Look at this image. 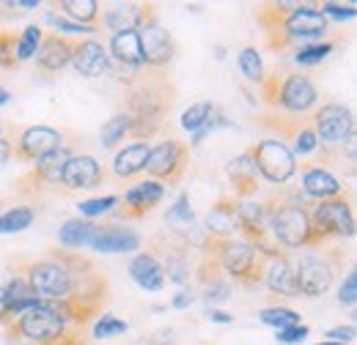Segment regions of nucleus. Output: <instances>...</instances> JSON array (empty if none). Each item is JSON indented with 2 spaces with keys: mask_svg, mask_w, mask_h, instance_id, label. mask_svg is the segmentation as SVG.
<instances>
[{
  "mask_svg": "<svg viewBox=\"0 0 357 345\" xmlns=\"http://www.w3.org/2000/svg\"><path fill=\"white\" fill-rule=\"evenodd\" d=\"M245 154L250 157V162H253V168L259 170V175H261L264 181H269V184L283 186V184H289L291 175L297 172V159H294V154H291L283 143H278V140H272V137L256 143V145L248 148Z\"/></svg>",
  "mask_w": 357,
  "mask_h": 345,
  "instance_id": "f8f14e48",
  "label": "nucleus"
},
{
  "mask_svg": "<svg viewBox=\"0 0 357 345\" xmlns=\"http://www.w3.org/2000/svg\"><path fill=\"white\" fill-rule=\"evenodd\" d=\"M17 39L20 33L14 31H0V69H17Z\"/></svg>",
  "mask_w": 357,
  "mask_h": 345,
  "instance_id": "a19ab883",
  "label": "nucleus"
},
{
  "mask_svg": "<svg viewBox=\"0 0 357 345\" xmlns=\"http://www.w3.org/2000/svg\"><path fill=\"white\" fill-rule=\"evenodd\" d=\"M72 49L75 42L66 39V36H58V33H47L42 36V44L36 49V69L42 74H58L63 72L69 63H72Z\"/></svg>",
  "mask_w": 357,
  "mask_h": 345,
  "instance_id": "412c9836",
  "label": "nucleus"
},
{
  "mask_svg": "<svg viewBox=\"0 0 357 345\" xmlns=\"http://www.w3.org/2000/svg\"><path fill=\"white\" fill-rule=\"evenodd\" d=\"M3 294H6V310H8V318H14V315H20V312L33 310V307H39V304H42L39 294L31 288V282H28L20 271H14V277L8 280V285H3Z\"/></svg>",
  "mask_w": 357,
  "mask_h": 345,
  "instance_id": "a878e982",
  "label": "nucleus"
},
{
  "mask_svg": "<svg viewBox=\"0 0 357 345\" xmlns=\"http://www.w3.org/2000/svg\"><path fill=\"white\" fill-rule=\"evenodd\" d=\"M206 318H209L212 323H234V315H228V312H223V310H218V307H209Z\"/></svg>",
  "mask_w": 357,
  "mask_h": 345,
  "instance_id": "864d4df0",
  "label": "nucleus"
},
{
  "mask_svg": "<svg viewBox=\"0 0 357 345\" xmlns=\"http://www.w3.org/2000/svg\"><path fill=\"white\" fill-rule=\"evenodd\" d=\"M256 22L267 36V47L275 52L305 47L327 33V19L319 6L305 3H264L256 8Z\"/></svg>",
  "mask_w": 357,
  "mask_h": 345,
  "instance_id": "f03ea898",
  "label": "nucleus"
},
{
  "mask_svg": "<svg viewBox=\"0 0 357 345\" xmlns=\"http://www.w3.org/2000/svg\"><path fill=\"white\" fill-rule=\"evenodd\" d=\"M3 131H6V124H3V118H0V140H3Z\"/></svg>",
  "mask_w": 357,
  "mask_h": 345,
  "instance_id": "13d9d810",
  "label": "nucleus"
},
{
  "mask_svg": "<svg viewBox=\"0 0 357 345\" xmlns=\"http://www.w3.org/2000/svg\"><path fill=\"white\" fill-rule=\"evenodd\" d=\"M316 250L324 247L327 239H352L355 236V211L352 195H338L330 200H319L308 209Z\"/></svg>",
  "mask_w": 357,
  "mask_h": 345,
  "instance_id": "423d86ee",
  "label": "nucleus"
},
{
  "mask_svg": "<svg viewBox=\"0 0 357 345\" xmlns=\"http://www.w3.org/2000/svg\"><path fill=\"white\" fill-rule=\"evenodd\" d=\"M58 8L75 19V25H86V28H93L96 17H99V3L96 0H61Z\"/></svg>",
  "mask_w": 357,
  "mask_h": 345,
  "instance_id": "2f4dec72",
  "label": "nucleus"
},
{
  "mask_svg": "<svg viewBox=\"0 0 357 345\" xmlns=\"http://www.w3.org/2000/svg\"><path fill=\"white\" fill-rule=\"evenodd\" d=\"M130 277L143 291H151V294L162 291V285H165L162 266H160V260L154 258L151 252H140V255H135L130 260Z\"/></svg>",
  "mask_w": 357,
  "mask_h": 345,
  "instance_id": "bb28decb",
  "label": "nucleus"
},
{
  "mask_svg": "<svg viewBox=\"0 0 357 345\" xmlns=\"http://www.w3.org/2000/svg\"><path fill=\"white\" fill-rule=\"evenodd\" d=\"M259 93H261V102L272 107V113H286V115H308L311 110H316V102H319L316 86L300 72L264 74Z\"/></svg>",
  "mask_w": 357,
  "mask_h": 345,
  "instance_id": "20e7f679",
  "label": "nucleus"
},
{
  "mask_svg": "<svg viewBox=\"0 0 357 345\" xmlns=\"http://www.w3.org/2000/svg\"><path fill=\"white\" fill-rule=\"evenodd\" d=\"M63 145V131L52 127H28L11 140V157L17 162H39L50 151Z\"/></svg>",
  "mask_w": 357,
  "mask_h": 345,
  "instance_id": "2eb2a0df",
  "label": "nucleus"
},
{
  "mask_svg": "<svg viewBox=\"0 0 357 345\" xmlns=\"http://www.w3.org/2000/svg\"><path fill=\"white\" fill-rule=\"evenodd\" d=\"M311 124L319 137V145L338 148L349 134H355V113L344 104H324L313 110Z\"/></svg>",
  "mask_w": 357,
  "mask_h": 345,
  "instance_id": "4468645a",
  "label": "nucleus"
},
{
  "mask_svg": "<svg viewBox=\"0 0 357 345\" xmlns=\"http://www.w3.org/2000/svg\"><path fill=\"white\" fill-rule=\"evenodd\" d=\"M130 127H132V121H130V115L127 113H119V115H113L105 127H102V145L105 148H113V145H119L127 134H130Z\"/></svg>",
  "mask_w": 357,
  "mask_h": 345,
  "instance_id": "e433bc0d",
  "label": "nucleus"
},
{
  "mask_svg": "<svg viewBox=\"0 0 357 345\" xmlns=\"http://www.w3.org/2000/svg\"><path fill=\"white\" fill-rule=\"evenodd\" d=\"M107 63H110V55H107V47L96 39H77L75 49H72V66L80 77H99L107 72Z\"/></svg>",
  "mask_w": 357,
  "mask_h": 345,
  "instance_id": "5701e85b",
  "label": "nucleus"
},
{
  "mask_svg": "<svg viewBox=\"0 0 357 345\" xmlns=\"http://www.w3.org/2000/svg\"><path fill=\"white\" fill-rule=\"evenodd\" d=\"M259 318H261V323L272 326L275 332L289 329V326H300V312H294L289 307H264L259 312Z\"/></svg>",
  "mask_w": 357,
  "mask_h": 345,
  "instance_id": "f704fd0d",
  "label": "nucleus"
},
{
  "mask_svg": "<svg viewBox=\"0 0 357 345\" xmlns=\"http://www.w3.org/2000/svg\"><path fill=\"white\" fill-rule=\"evenodd\" d=\"M261 285L269 294L280 296V299H297V285H294V263L289 255H278L267 258L264 263V274H261Z\"/></svg>",
  "mask_w": 357,
  "mask_h": 345,
  "instance_id": "b1692460",
  "label": "nucleus"
},
{
  "mask_svg": "<svg viewBox=\"0 0 357 345\" xmlns=\"http://www.w3.org/2000/svg\"><path fill=\"white\" fill-rule=\"evenodd\" d=\"M201 299L209 304V307H218L231 299V280H218L212 285H204L201 288Z\"/></svg>",
  "mask_w": 357,
  "mask_h": 345,
  "instance_id": "37998d69",
  "label": "nucleus"
},
{
  "mask_svg": "<svg viewBox=\"0 0 357 345\" xmlns=\"http://www.w3.org/2000/svg\"><path fill=\"white\" fill-rule=\"evenodd\" d=\"M319 11L324 14V19H327V17H333V19H355V14H357V8L352 3H349V6H341V3H321Z\"/></svg>",
  "mask_w": 357,
  "mask_h": 345,
  "instance_id": "de8ad7c7",
  "label": "nucleus"
},
{
  "mask_svg": "<svg viewBox=\"0 0 357 345\" xmlns=\"http://www.w3.org/2000/svg\"><path fill=\"white\" fill-rule=\"evenodd\" d=\"M272 236L283 250H303V247L316 250L308 209H303V206L278 203L275 216H272Z\"/></svg>",
  "mask_w": 357,
  "mask_h": 345,
  "instance_id": "9b49d317",
  "label": "nucleus"
},
{
  "mask_svg": "<svg viewBox=\"0 0 357 345\" xmlns=\"http://www.w3.org/2000/svg\"><path fill=\"white\" fill-rule=\"evenodd\" d=\"M327 340L349 345L352 340H355V326H352V323H349V326H335V329H330V332H327Z\"/></svg>",
  "mask_w": 357,
  "mask_h": 345,
  "instance_id": "3c124183",
  "label": "nucleus"
},
{
  "mask_svg": "<svg viewBox=\"0 0 357 345\" xmlns=\"http://www.w3.org/2000/svg\"><path fill=\"white\" fill-rule=\"evenodd\" d=\"M347 252L344 250H321V252H308L305 258L294 266V285H297V296H324L333 282L335 274L344 268Z\"/></svg>",
  "mask_w": 357,
  "mask_h": 345,
  "instance_id": "39448f33",
  "label": "nucleus"
},
{
  "mask_svg": "<svg viewBox=\"0 0 357 345\" xmlns=\"http://www.w3.org/2000/svg\"><path fill=\"white\" fill-rule=\"evenodd\" d=\"M107 55L116 63H124V66H132V69H143V52H140V42H137L135 31L113 33L110 44H107Z\"/></svg>",
  "mask_w": 357,
  "mask_h": 345,
  "instance_id": "c85d7f7f",
  "label": "nucleus"
},
{
  "mask_svg": "<svg viewBox=\"0 0 357 345\" xmlns=\"http://www.w3.org/2000/svg\"><path fill=\"white\" fill-rule=\"evenodd\" d=\"M96 227H99V225H93L89 219H80V216H77V219H69V222L61 225L58 239H61L63 250H83V247H89L91 241H93Z\"/></svg>",
  "mask_w": 357,
  "mask_h": 345,
  "instance_id": "c756f323",
  "label": "nucleus"
},
{
  "mask_svg": "<svg viewBox=\"0 0 357 345\" xmlns=\"http://www.w3.org/2000/svg\"><path fill=\"white\" fill-rule=\"evenodd\" d=\"M42 28L39 25H28L22 33H20V39H17V61L22 63V61H31L33 55H36V49H39V44H42Z\"/></svg>",
  "mask_w": 357,
  "mask_h": 345,
  "instance_id": "ea45409f",
  "label": "nucleus"
},
{
  "mask_svg": "<svg viewBox=\"0 0 357 345\" xmlns=\"http://www.w3.org/2000/svg\"><path fill=\"white\" fill-rule=\"evenodd\" d=\"M45 345H91L83 335V329H66V335H61L58 340H50Z\"/></svg>",
  "mask_w": 357,
  "mask_h": 345,
  "instance_id": "8fccbe9b",
  "label": "nucleus"
},
{
  "mask_svg": "<svg viewBox=\"0 0 357 345\" xmlns=\"http://www.w3.org/2000/svg\"><path fill=\"white\" fill-rule=\"evenodd\" d=\"M225 175L231 181V192L236 200H250L256 198V192L261 189V175L253 168L250 157L248 154H239L234 157L228 165H225Z\"/></svg>",
  "mask_w": 357,
  "mask_h": 345,
  "instance_id": "393cba45",
  "label": "nucleus"
},
{
  "mask_svg": "<svg viewBox=\"0 0 357 345\" xmlns=\"http://www.w3.org/2000/svg\"><path fill=\"white\" fill-rule=\"evenodd\" d=\"M206 258H212L228 280L239 282L242 288L248 291H256L261 288V274H264V263L267 258L259 255L248 241L242 239H212V236H204L201 247H198Z\"/></svg>",
  "mask_w": 357,
  "mask_h": 345,
  "instance_id": "7ed1b4c3",
  "label": "nucleus"
},
{
  "mask_svg": "<svg viewBox=\"0 0 357 345\" xmlns=\"http://www.w3.org/2000/svg\"><path fill=\"white\" fill-rule=\"evenodd\" d=\"M330 52H333V42L305 44V47H297V49H294V63H297V66H316V63H321Z\"/></svg>",
  "mask_w": 357,
  "mask_h": 345,
  "instance_id": "4c0bfd02",
  "label": "nucleus"
},
{
  "mask_svg": "<svg viewBox=\"0 0 357 345\" xmlns=\"http://www.w3.org/2000/svg\"><path fill=\"white\" fill-rule=\"evenodd\" d=\"M140 11L143 6L137 3H124V6H113L105 11L102 17V25L113 33H121V31H135L137 28V19H140Z\"/></svg>",
  "mask_w": 357,
  "mask_h": 345,
  "instance_id": "7c9ffc66",
  "label": "nucleus"
},
{
  "mask_svg": "<svg viewBox=\"0 0 357 345\" xmlns=\"http://www.w3.org/2000/svg\"><path fill=\"white\" fill-rule=\"evenodd\" d=\"M146 252H151L154 258L160 260L162 274L171 282H176V285H187L190 282V277H192V263H190L192 247L184 239H178L176 233H171V230L154 233L149 247H146Z\"/></svg>",
  "mask_w": 357,
  "mask_h": 345,
  "instance_id": "9d476101",
  "label": "nucleus"
},
{
  "mask_svg": "<svg viewBox=\"0 0 357 345\" xmlns=\"http://www.w3.org/2000/svg\"><path fill=\"white\" fill-rule=\"evenodd\" d=\"M66 329H72V326H66L55 312H50L42 304L3 321V332H6L8 343L45 345L50 340H58L61 335H66Z\"/></svg>",
  "mask_w": 357,
  "mask_h": 345,
  "instance_id": "0eeeda50",
  "label": "nucleus"
},
{
  "mask_svg": "<svg viewBox=\"0 0 357 345\" xmlns=\"http://www.w3.org/2000/svg\"><path fill=\"white\" fill-rule=\"evenodd\" d=\"M33 219H36V209L31 206L8 209L6 214H0V233H22L33 225Z\"/></svg>",
  "mask_w": 357,
  "mask_h": 345,
  "instance_id": "473e14b6",
  "label": "nucleus"
},
{
  "mask_svg": "<svg viewBox=\"0 0 357 345\" xmlns=\"http://www.w3.org/2000/svg\"><path fill=\"white\" fill-rule=\"evenodd\" d=\"M316 345H344V343H333V340H327V343H316Z\"/></svg>",
  "mask_w": 357,
  "mask_h": 345,
  "instance_id": "bf43d9fd",
  "label": "nucleus"
},
{
  "mask_svg": "<svg viewBox=\"0 0 357 345\" xmlns=\"http://www.w3.org/2000/svg\"><path fill=\"white\" fill-rule=\"evenodd\" d=\"M206 236L212 239H236L242 233V219H239V200L234 195H220L215 206L206 214Z\"/></svg>",
  "mask_w": 357,
  "mask_h": 345,
  "instance_id": "a211bd4d",
  "label": "nucleus"
},
{
  "mask_svg": "<svg viewBox=\"0 0 357 345\" xmlns=\"http://www.w3.org/2000/svg\"><path fill=\"white\" fill-rule=\"evenodd\" d=\"M174 102H176V88L171 83V77L162 69H146L143 66L135 86L127 88L124 113L132 121L127 137L135 143L154 140L165 129V121L174 110Z\"/></svg>",
  "mask_w": 357,
  "mask_h": 345,
  "instance_id": "f257e3e1",
  "label": "nucleus"
},
{
  "mask_svg": "<svg viewBox=\"0 0 357 345\" xmlns=\"http://www.w3.org/2000/svg\"><path fill=\"white\" fill-rule=\"evenodd\" d=\"M149 143H130L124 145L113 159V175L116 178H135L146 170L149 162Z\"/></svg>",
  "mask_w": 357,
  "mask_h": 345,
  "instance_id": "cd10ccee",
  "label": "nucleus"
},
{
  "mask_svg": "<svg viewBox=\"0 0 357 345\" xmlns=\"http://www.w3.org/2000/svg\"><path fill=\"white\" fill-rule=\"evenodd\" d=\"M8 159H11V140H0V170L8 165Z\"/></svg>",
  "mask_w": 357,
  "mask_h": 345,
  "instance_id": "5fc2aeb1",
  "label": "nucleus"
},
{
  "mask_svg": "<svg viewBox=\"0 0 357 345\" xmlns=\"http://www.w3.org/2000/svg\"><path fill=\"white\" fill-rule=\"evenodd\" d=\"M187 165H190V145L176 137H168L149 148L146 172L151 181H157L162 186H178L187 172Z\"/></svg>",
  "mask_w": 357,
  "mask_h": 345,
  "instance_id": "1a4fd4ad",
  "label": "nucleus"
},
{
  "mask_svg": "<svg viewBox=\"0 0 357 345\" xmlns=\"http://www.w3.org/2000/svg\"><path fill=\"white\" fill-rule=\"evenodd\" d=\"M215 104L212 102H198V104H190L184 113H181V129L190 131V134H195V131H201L206 127V121L215 115Z\"/></svg>",
  "mask_w": 357,
  "mask_h": 345,
  "instance_id": "72a5a7b5",
  "label": "nucleus"
},
{
  "mask_svg": "<svg viewBox=\"0 0 357 345\" xmlns=\"http://www.w3.org/2000/svg\"><path fill=\"white\" fill-rule=\"evenodd\" d=\"M300 170H303V186L300 189H303V195L311 203L344 195V184L327 170V168H319V165H313L311 159H305V162H300Z\"/></svg>",
  "mask_w": 357,
  "mask_h": 345,
  "instance_id": "aec40b11",
  "label": "nucleus"
},
{
  "mask_svg": "<svg viewBox=\"0 0 357 345\" xmlns=\"http://www.w3.org/2000/svg\"><path fill=\"white\" fill-rule=\"evenodd\" d=\"M162 198H165V186L151 181V178H146V181L130 186L124 195H119V203H116V206H121L119 216H124V219H143V216L151 214V209H157L162 203Z\"/></svg>",
  "mask_w": 357,
  "mask_h": 345,
  "instance_id": "f3484780",
  "label": "nucleus"
},
{
  "mask_svg": "<svg viewBox=\"0 0 357 345\" xmlns=\"http://www.w3.org/2000/svg\"><path fill=\"white\" fill-rule=\"evenodd\" d=\"M105 178H107V172L93 157L72 154L66 168H63V175H61V186H66V189H93V186L105 184Z\"/></svg>",
  "mask_w": 357,
  "mask_h": 345,
  "instance_id": "6ab92c4d",
  "label": "nucleus"
},
{
  "mask_svg": "<svg viewBox=\"0 0 357 345\" xmlns=\"http://www.w3.org/2000/svg\"><path fill=\"white\" fill-rule=\"evenodd\" d=\"M45 19L55 28V31H61V33H96V25L93 28H86V25H75V22H69V19H63V17H55L52 11H47Z\"/></svg>",
  "mask_w": 357,
  "mask_h": 345,
  "instance_id": "49530a36",
  "label": "nucleus"
},
{
  "mask_svg": "<svg viewBox=\"0 0 357 345\" xmlns=\"http://www.w3.org/2000/svg\"><path fill=\"white\" fill-rule=\"evenodd\" d=\"M105 74H110L116 83H124V86L130 88V86H135V80L140 77V69H132V66H124V63H116V61H110Z\"/></svg>",
  "mask_w": 357,
  "mask_h": 345,
  "instance_id": "c03bdc74",
  "label": "nucleus"
},
{
  "mask_svg": "<svg viewBox=\"0 0 357 345\" xmlns=\"http://www.w3.org/2000/svg\"><path fill=\"white\" fill-rule=\"evenodd\" d=\"M239 69H242V74H245L250 83H256V86H261V80H264V74H267L264 61H261V55H259L256 47H245V49L239 52Z\"/></svg>",
  "mask_w": 357,
  "mask_h": 345,
  "instance_id": "c9c22d12",
  "label": "nucleus"
},
{
  "mask_svg": "<svg viewBox=\"0 0 357 345\" xmlns=\"http://www.w3.org/2000/svg\"><path fill=\"white\" fill-rule=\"evenodd\" d=\"M8 99H11V93H8V90H6V88H0V107H3V104H6V102H8Z\"/></svg>",
  "mask_w": 357,
  "mask_h": 345,
  "instance_id": "4d7b16f0",
  "label": "nucleus"
},
{
  "mask_svg": "<svg viewBox=\"0 0 357 345\" xmlns=\"http://www.w3.org/2000/svg\"><path fill=\"white\" fill-rule=\"evenodd\" d=\"M69 157H72V151H69L66 145H61L58 151H50L47 157H42V159L36 162L33 170L25 172V175L20 178V192H22V195H36V192H42L45 186H58V184H61V175H63V168H66V162H69Z\"/></svg>",
  "mask_w": 357,
  "mask_h": 345,
  "instance_id": "dca6fc26",
  "label": "nucleus"
},
{
  "mask_svg": "<svg viewBox=\"0 0 357 345\" xmlns=\"http://www.w3.org/2000/svg\"><path fill=\"white\" fill-rule=\"evenodd\" d=\"M8 318V310H6V294H3V288H0V326H3V321Z\"/></svg>",
  "mask_w": 357,
  "mask_h": 345,
  "instance_id": "6e6d98bb",
  "label": "nucleus"
},
{
  "mask_svg": "<svg viewBox=\"0 0 357 345\" xmlns=\"http://www.w3.org/2000/svg\"><path fill=\"white\" fill-rule=\"evenodd\" d=\"M119 203V195H105V198H93V200H83L77 209H80V219H93V216L107 214L110 209H116Z\"/></svg>",
  "mask_w": 357,
  "mask_h": 345,
  "instance_id": "79ce46f5",
  "label": "nucleus"
},
{
  "mask_svg": "<svg viewBox=\"0 0 357 345\" xmlns=\"http://www.w3.org/2000/svg\"><path fill=\"white\" fill-rule=\"evenodd\" d=\"M192 302H195L192 291H187V288H184V291H178L176 296L171 299V307H176V310H187V307H190Z\"/></svg>",
  "mask_w": 357,
  "mask_h": 345,
  "instance_id": "603ef678",
  "label": "nucleus"
},
{
  "mask_svg": "<svg viewBox=\"0 0 357 345\" xmlns=\"http://www.w3.org/2000/svg\"><path fill=\"white\" fill-rule=\"evenodd\" d=\"M338 302L347 304V307H355V302H357V274H355V268H349V271H347V277H344V282H341V288H338Z\"/></svg>",
  "mask_w": 357,
  "mask_h": 345,
  "instance_id": "a18cd8bd",
  "label": "nucleus"
},
{
  "mask_svg": "<svg viewBox=\"0 0 357 345\" xmlns=\"http://www.w3.org/2000/svg\"><path fill=\"white\" fill-rule=\"evenodd\" d=\"M135 33H137V42H140L143 66H146V69H165V66L176 58V42H174V36L162 28V22H160L154 6H143Z\"/></svg>",
  "mask_w": 357,
  "mask_h": 345,
  "instance_id": "6e6552de",
  "label": "nucleus"
},
{
  "mask_svg": "<svg viewBox=\"0 0 357 345\" xmlns=\"http://www.w3.org/2000/svg\"><path fill=\"white\" fill-rule=\"evenodd\" d=\"M127 329H130L127 321H121V318H116V315H110V312H102V315L96 318V323H93V337H96V340H110V337L124 335Z\"/></svg>",
  "mask_w": 357,
  "mask_h": 345,
  "instance_id": "58836bf2",
  "label": "nucleus"
},
{
  "mask_svg": "<svg viewBox=\"0 0 357 345\" xmlns=\"http://www.w3.org/2000/svg\"><path fill=\"white\" fill-rule=\"evenodd\" d=\"M17 271L31 282V288L39 294L42 302L66 299L69 291H72V274H69L55 258H50V255H47L45 260L25 263V266H20Z\"/></svg>",
  "mask_w": 357,
  "mask_h": 345,
  "instance_id": "ddd939ff",
  "label": "nucleus"
},
{
  "mask_svg": "<svg viewBox=\"0 0 357 345\" xmlns=\"http://www.w3.org/2000/svg\"><path fill=\"white\" fill-rule=\"evenodd\" d=\"M308 335H311V329L300 323V326H289V329H280V332H275V340H278V343L291 345V343H303Z\"/></svg>",
  "mask_w": 357,
  "mask_h": 345,
  "instance_id": "09e8293b",
  "label": "nucleus"
},
{
  "mask_svg": "<svg viewBox=\"0 0 357 345\" xmlns=\"http://www.w3.org/2000/svg\"><path fill=\"white\" fill-rule=\"evenodd\" d=\"M140 247V233L124 225H99L96 236L89 244L93 252H105V255H116V252H135Z\"/></svg>",
  "mask_w": 357,
  "mask_h": 345,
  "instance_id": "4be33fe9",
  "label": "nucleus"
}]
</instances>
